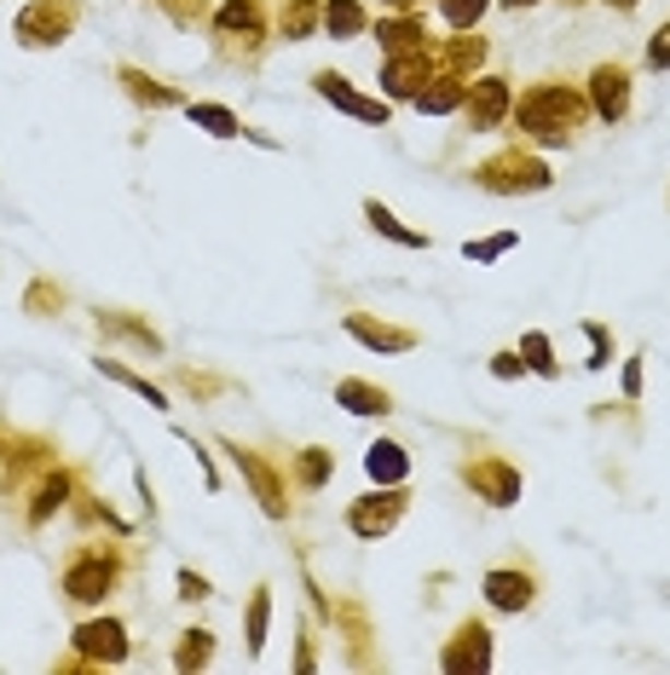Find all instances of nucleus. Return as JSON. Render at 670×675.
<instances>
[{"label": "nucleus", "mask_w": 670, "mask_h": 675, "mask_svg": "<svg viewBox=\"0 0 670 675\" xmlns=\"http://www.w3.org/2000/svg\"><path fill=\"white\" fill-rule=\"evenodd\" d=\"M515 116H520L526 139H538L543 151H561L566 139L578 133V121H584V98L566 87V81H538V87L520 93Z\"/></svg>", "instance_id": "nucleus-1"}, {"label": "nucleus", "mask_w": 670, "mask_h": 675, "mask_svg": "<svg viewBox=\"0 0 670 675\" xmlns=\"http://www.w3.org/2000/svg\"><path fill=\"white\" fill-rule=\"evenodd\" d=\"M480 179V191H492V197H515V191H550V168H543L538 156H520V151H503L492 162H480L474 168Z\"/></svg>", "instance_id": "nucleus-2"}, {"label": "nucleus", "mask_w": 670, "mask_h": 675, "mask_svg": "<svg viewBox=\"0 0 670 675\" xmlns=\"http://www.w3.org/2000/svg\"><path fill=\"white\" fill-rule=\"evenodd\" d=\"M399 514H404V485H388V490H371V497H358V502L348 508V525H353V537L381 543V537L399 525Z\"/></svg>", "instance_id": "nucleus-3"}, {"label": "nucleus", "mask_w": 670, "mask_h": 675, "mask_svg": "<svg viewBox=\"0 0 670 675\" xmlns=\"http://www.w3.org/2000/svg\"><path fill=\"white\" fill-rule=\"evenodd\" d=\"M515 93H509V75H480L469 93H462V121H469L474 133H492L503 128V116H509Z\"/></svg>", "instance_id": "nucleus-4"}, {"label": "nucleus", "mask_w": 670, "mask_h": 675, "mask_svg": "<svg viewBox=\"0 0 670 675\" xmlns=\"http://www.w3.org/2000/svg\"><path fill=\"white\" fill-rule=\"evenodd\" d=\"M116 589V560L105 548H87V555H75L70 571H64V595L81 601V606H98Z\"/></svg>", "instance_id": "nucleus-5"}, {"label": "nucleus", "mask_w": 670, "mask_h": 675, "mask_svg": "<svg viewBox=\"0 0 670 675\" xmlns=\"http://www.w3.org/2000/svg\"><path fill=\"white\" fill-rule=\"evenodd\" d=\"M70 7L64 0H35V7L17 12V35H24V47H58V40L70 35Z\"/></svg>", "instance_id": "nucleus-6"}, {"label": "nucleus", "mask_w": 670, "mask_h": 675, "mask_svg": "<svg viewBox=\"0 0 670 675\" xmlns=\"http://www.w3.org/2000/svg\"><path fill=\"white\" fill-rule=\"evenodd\" d=\"M313 93H318V98H330L336 110L358 116V121H376V128H388V105H381V98H364V93H353V81H348V75L318 70V75H313Z\"/></svg>", "instance_id": "nucleus-7"}, {"label": "nucleus", "mask_w": 670, "mask_h": 675, "mask_svg": "<svg viewBox=\"0 0 670 675\" xmlns=\"http://www.w3.org/2000/svg\"><path fill=\"white\" fill-rule=\"evenodd\" d=\"M590 110L601 121H624V116H631V70H624V64H596V75H590Z\"/></svg>", "instance_id": "nucleus-8"}, {"label": "nucleus", "mask_w": 670, "mask_h": 675, "mask_svg": "<svg viewBox=\"0 0 670 675\" xmlns=\"http://www.w3.org/2000/svg\"><path fill=\"white\" fill-rule=\"evenodd\" d=\"M70 641H75V652H81L87 664H121V659H128V629H121L116 618H93V624H81Z\"/></svg>", "instance_id": "nucleus-9"}, {"label": "nucleus", "mask_w": 670, "mask_h": 675, "mask_svg": "<svg viewBox=\"0 0 670 675\" xmlns=\"http://www.w3.org/2000/svg\"><path fill=\"white\" fill-rule=\"evenodd\" d=\"M462 479H469L485 502H497V508H509V502H520V467H509V462H469L462 467Z\"/></svg>", "instance_id": "nucleus-10"}, {"label": "nucleus", "mask_w": 670, "mask_h": 675, "mask_svg": "<svg viewBox=\"0 0 670 675\" xmlns=\"http://www.w3.org/2000/svg\"><path fill=\"white\" fill-rule=\"evenodd\" d=\"M232 450V462L243 467V479H249L255 485V497H260V508H267V514L272 520H283V514H290V502H283V479L272 474V462H260L255 457V450H237V445H226Z\"/></svg>", "instance_id": "nucleus-11"}, {"label": "nucleus", "mask_w": 670, "mask_h": 675, "mask_svg": "<svg viewBox=\"0 0 670 675\" xmlns=\"http://www.w3.org/2000/svg\"><path fill=\"white\" fill-rule=\"evenodd\" d=\"M439 664L451 670V675H462V670H485V664H492V629H485V624H462L457 636H451V647L439 652Z\"/></svg>", "instance_id": "nucleus-12"}, {"label": "nucleus", "mask_w": 670, "mask_h": 675, "mask_svg": "<svg viewBox=\"0 0 670 675\" xmlns=\"http://www.w3.org/2000/svg\"><path fill=\"white\" fill-rule=\"evenodd\" d=\"M428 75H434V64H428V47H416V52H393L388 64H381V87H388L393 98H416Z\"/></svg>", "instance_id": "nucleus-13"}, {"label": "nucleus", "mask_w": 670, "mask_h": 675, "mask_svg": "<svg viewBox=\"0 0 670 675\" xmlns=\"http://www.w3.org/2000/svg\"><path fill=\"white\" fill-rule=\"evenodd\" d=\"M485 601H492L497 612H526L538 601L532 571H485Z\"/></svg>", "instance_id": "nucleus-14"}, {"label": "nucleus", "mask_w": 670, "mask_h": 675, "mask_svg": "<svg viewBox=\"0 0 670 675\" xmlns=\"http://www.w3.org/2000/svg\"><path fill=\"white\" fill-rule=\"evenodd\" d=\"M348 335L364 341L371 353H411V346H416L411 330H393V323H376V318H364V312H348Z\"/></svg>", "instance_id": "nucleus-15"}, {"label": "nucleus", "mask_w": 670, "mask_h": 675, "mask_svg": "<svg viewBox=\"0 0 670 675\" xmlns=\"http://www.w3.org/2000/svg\"><path fill=\"white\" fill-rule=\"evenodd\" d=\"M364 474H371L376 485H404V474H411V457H404V445L376 439L371 450H364Z\"/></svg>", "instance_id": "nucleus-16"}, {"label": "nucleus", "mask_w": 670, "mask_h": 675, "mask_svg": "<svg viewBox=\"0 0 670 675\" xmlns=\"http://www.w3.org/2000/svg\"><path fill=\"white\" fill-rule=\"evenodd\" d=\"M462 93H469L462 75H428V87L416 93V110L422 116H451V110H462Z\"/></svg>", "instance_id": "nucleus-17"}, {"label": "nucleus", "mask_w": 670, "mask_h": 675, "mask_svg": "<svg viewBox=\"0 0 670 675\" xmlns=\"http://www.w3.org/2000/svg\"><path fill=\"white\" fill-rule=\"evenodd\" d=\"M336 404H348L353 416H388L393 411V399L381 393V387H371V381H358V376H348V381H336Z\"/></svg>", "instance_id": "nucleus-18"}, {"label": "nucleus", "mask_w": 670, "mask_h": 675, "mask_svg": "<svg viewBox=\"0 0 670 675\" xmlns=\"http://www.w3.org/2000/svg\"><path fill=\"white\" fill-rule=\"evenodd\" d=\"M428 29H422V17H381V29H376V40H381V52H416V47H428L422 40Z\"/></svg>", "instance_id": "nucleus-19"}, {"label": "nucleus", "mask_w": 670, "mask_h": 675, "mask_svg": "<svg viewBox=\"0 0 670 675\" xmlns=\"http://www.w3.org/2000/svg\"><path fill=\"white\" fill-rule=\"evenodd\" d=\"M214 29L220 35H243L255 47L260 40V12H255V0H226V7H220V17H214Z\"/></svg>", "instance_id": "nucleus-20"}, {"label": "nucleus", "mask_w": 670, "mask_h": 675, "mask_svg": "<svg viewBox=\"0 0 670 675\" xmlns=\"http://www.w3.org/2000/svg\"><path fill=\"white\" fill-rule=\"evenodd\" d=\"M318 17H324V29H330L336 40H353V35H364V7H358V0H324Z\"/></svg>", "instance_id": "nucleus-21"}, {"label": "nucleus", "mask_w": 670, "mask_h": 675, "mask_svg": "<svg viewBox=\"0 0 670 675\" xmlns=\"http://www.w3.org/2000/svg\"><path fill=\"white\" fill-rule=\"evenodd\" d=\"M364 220H371L376 225V232L381 237H393V242H404V249H428V232H411V225H399V214L393 209H381V202L371 197V202H364Z\"/></svg>", "instance_id": "nucleus-22"}, {"label": "nucleus", "mask_w": 670, "mask_h": 675, "mask_svg": "<svg viewBox=\"0 0 670 675\" xmlns=\"http://www.w3.org/2000/svg\"><path fill=\"white\" fill-rule=\"evenodd\" d=\"M98 370H105L110 381H121V387H128V393H139V399L151 404V411H168V399H162V387H156V381H145V376H133L121 358H98Z\"/></svg>", "instance_id": "nucleus-23"}, {"label": "nucleus", "mask_w": 670, "mask_h": 675, "mask_svg": "<svg viewBox=\"0 0 670 675\" xmlns=\"http://www.w3.org/2000/svg\"><path fill=\"white\" fill-rule=\"evenodd\" d=\"M186 116L197 121L202 133H214V139H237V133H249V128H243V121L226 110V105H186Z\"/></svg>", "instance_id": "nucleus-24"}, {"label": "nucleus", "mask_w": 670, "mask_h": 675, "mask_svg": "<svg viewBox=\"0 0 670 675\" xmlns=\"http://www.w3.org/2000/svg\"><path fill=\"white\" fill-rule=\"evenodd\" d=\"M520 358H526V370H532V376H561V364H555V346H550V335H520Z\"/></svg>", "instance_id": "nucleus-25"}, {"label": "nucleus", "mask_w": 670, "mask_h": 675, "mask_svg": "<svg viewBox=\"0 0 670 675\" xmlns=\"http://www.w3.org/2000/svg\"><path fill=\"white\" fill-rule=\"evenodd\" d=\"M209 659H214V636H209V629H186V641H179L174 664H179V670H197V664H209Z\"/></svg>", "instance_id": "nucleus-26"}, {"label": "nucleus", "mask_w": 670, "mask_h": 675, "mask_svg": "<svg viewBox=\"0 0 670 675\" xmlns=\"http://www.w3.org/2000/svg\"><path fill=\"white\" fill-rule=\"evenodd\" d=\"M313 17H318V0H283V35L290 40H307Z\"/></svg>", "instance_id": "nucleus-27"}, {"label": "nucleus", "mask_w": 670, "mask_h": 675, "mask_svg": "<svg viewBox=\"0 0 670 675\" xmlns=\"http://www.w3.org/2000/svg\"><path fill=\"white\" fill-rule=\"evenodd\" d=\"M485 7H492V0H439V17L451 29H474L480 17H485Z\"/></svg>", "instance_id": "nucleus-28"}, {"label": "nucleus", "mask_w": 670, "mask_h": 675, "mask_svg": "<svg viewBox=\"0 0 670 675\" xmlns=\"http://www.w3.org/2000/svg\"><path fill=\"white\" fill-rule=\"evenodd\" d=\"M267 624H272V595H267V589H255V595H249V652L267 647Z\"/></svg>", "instance_id": "nucleus-29"}, {"label": "nucleus", "mask_w": 670, "mask_h": 675, "mask_svg": "<svg viewBox=\"0 0 670 675\" xmlns=\"http://www.w3.org/2000/svg\"><path fill=\"white\" fill-rule=\"evenodd\" d=\"M515 232H497V237H480V242H462V254H469L474 265H485V260H497V254H509L515 249Z\"/></svg>", "instance_id": "nucleus-30"}, {"label": "nucleus", "mask_w": 670, "mask_h": 675, "mask_svg": "<svg viewBox=\"0 0 670 675\" xmlns=\"http://www.w3.org/2000/svg\"><path fill=\"white\" fill-rule=\"evenodd\" d=\"M121 81H128V93L139 98V105H174V98H179V93H168V87H151L139 70H121Z\"/></svg>", "instance_id": "nucleus-31"}, {"label": "nucleus", "mask_w": 670, "mask_h": 675, "mask_svg": "<svg viewBox=\"0 0 670 675\" xmlns=\"http://www.w3.org/2000/svg\"><path fill=\"white\" fill-rule=\"evenodd\" d=\"M64 490H70V479H64V474H52L47 485H40V497H35V508H30V520H35V525H40V520H47V514H52V508H58V502H64Z\"/></svg>", "instance_id": "nucleus-32"}, {"label": "nucleus", "mask_w": 670, "mask_h": 675, "mask_svg": "<svg viewBox=\"0 0 670 675\" xmlns=\"http://www.w3.org/2000/svg\"><path fill=\"white\" fill-rule=\"evenodd\" d=\"M330 479V450H307V457H301V485H324Z\"/></svg>", "instance_id": "nucleus-33"}, {"label": "nucleus", "mask_w": 670, "mask_h": 675, "mask_svg": "<svg viewBox=\"0 0 670 675\" xmlns=\"http://www.w3.org/2000/svg\"><path fill=\"white\" fill-rule=\"evenodd\" d=\"M584 335H590V370H607L613 364V341H607L601 323H584Z\"/></svg>", "instance_id": "nucleus-34"}, {"label": "nucleus", "mask_w": 670, "mask_h": 675, "mask_svg": "<svg viewBox=\"0 0 670 675\" xmlns=\"http://www.w3.org/2000/svg\"><path fill=\"white\" fill-rule=\"evenodd\" d=\"M647 64H654V70H670V24H659L654 40H647Z\"/></svg>", "instance_id": "nucleus-35"}, {"label": "nucleus", "mask_w": 670, "mask_h": 675, "mask_svg": "<svg viewBox=\"0 0 670 675\" xmlns=\"http://www.w3.org/2000/svg\"><path fill=\"white\" fill-rule=\"evenodd\" d=\"M492 376H497V381L526 376V358H520V353H492Z\"/></svg>", "instance_id": "nucleus-36"}, {"label": "nucleus", "mask_w": 670, "mask_h": 675, "mask_svg": "<svg viewBox=\"0 0 670 675\" xmlns=\"http://www.w3.org/2000/svg\"><path fill=\"white\" fill-rule=\"evenodd\" d=\"M179 601H209V578H197V571H179Z\"/></svg>", "instance_id": "nucleus-37"}, {"label": "nucleus", "mask_w": 670, "mask_h": 675, "mask_svg": "<svg viewBox=\"0 0 670 675\" xmlns=\"http://www.w3.org/2000/svg\"><path fill=\"white\" fill-rule=\"evenodd\" d=\"M624 399H642V358L624 364Z\"/></svg>", "instance_id": "nucleus-38"}, {"label": "nucleus", "mask_w": 670, "mask_h": 675, "mask_svg": "<svg viewBox=\"0 0 670 675\" xmlns=\"http://www.w3.org/2000/svg\"><path fill=\"white\" fill-rule=\"evenodd\" d=\"M376 7H388V12H411L416 0H376Z\"/></svg>", "instance_id": "nucleus-39"}, {"label": "nucleus", "mask_w": 670, "mask_h": 675, "mask_svg": "<svg viewBox=\"0 0 670 675\" xmlns=\"http://www.w3.org/2000/svg\"><path fill=\"white\" fill-rule=\"evenodd\" d=\"M497 7H509V12H520V7H538V0H497Z\"/></svg>", "instance_id": "nucleus-40"}, {"label": "nucleus", "mask_w": 670, "mask_h": 675, "mask_svg": "<svg viewBox=\"0 0 670 675\" xmlns=\"http://www.w3.org/2000/svg\"><path fill=\"white\" fill-rule=\"evenodd\" d=\"M607 7H619V12H631V7H636V0H607Z\"/></svg>", "instance_id": "nucleus-41"}]
</instances>
